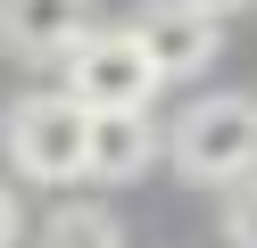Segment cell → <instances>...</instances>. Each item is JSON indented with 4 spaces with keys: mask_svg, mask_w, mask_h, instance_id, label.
Wrapping results in <instances>:
<instances>
[{
    "mask_svg": "<svg viewBox=\"0 0 257 248\" xmlns=\"http://www.w3.org/2000/svg\"><path fill=\"white\" fill-rule=\"evenodd\" d=\"M83 141H91V116L67 91H25L0 116V149L25 182H83Z\"/></svg>",
    "mask_w": 257,
    "mask_h": 248,
    "instance_id": "3",
    "label": "cell"
},
{
    "mask_svg": "<svg viewBox=\"0 0 257 248\" xmlns=\"http://www.w3.org/2000/svg\"><path fill=\"white\" fill-rule=\"evenodd\" d=\"M25 240V207H17V190L0 182V248H17Z\"/></svg>",
    "mask_w": 257,
    "mask_h": 248,
    "instance_id": "9",
    "label": "cell"
},
{
    "mask_svg": "<svg viewBox=\"0 0 257 248\" xmlns=\"http://www.w3.org/2000/svg\"><path fill=\"white\" fill-rule=\"evenodd\" d=\"M199 9H207V17H232V9H249V0H199Z\"/></svg>",
    "mask_w": 257,
    "mask_h": 248,
    "instance_id": "10",
    "label": "cell"
},
{
    "mask_svg": "<svg viewBox=\"0 0 257 248\" xmlns=\"http://www.w3.org/2000/svg\"><path fill=\"white\" fill-rule=\"evenodd\" d=\"M91 33V0H0V42L17 58H67Z\"/></svg>",
    "mask_w": 257,
    "mask_h": 248,
    "instance_id": "5",
    "label": "cell"
},
{
    "mask_svg": "<svg viewBox=\"0 0 257 248\" xmlns=\"http://www.w3.org/2000/svg\"><path fill=\"white\" fill-rule=\"evenodd\" d=\"M166 149H174V165H183L191 182H249L257 174V99H240V91L191 99V108L174 116Z\"/></svg>",
    "mask_w": 257,
    "mask_h": 248,
    "instance_id": "2",
    "label": "cell"
},
{
    "mask_svg": "<svg viewBox=\"0 0 257 248\" xmlns=\"http://www.w3.org/2000/svg\"><path fill=\"white\" fill-rule=\"evenodd\" d=\"M224 240H232V248H257V174L232 182V198H224Z\"/></svg>",
    "mask_w": 257,
    "mask_h": 248,
    "instance_id": "8",
    "label": "cell"
},
{
    "mask_svg": "<svg viewBox=\"0 0 257 248\" xmlns=\"http://www.w3.org/2000/svg\"><path fill=\"white\" fill-rule=\"evenodd\" d=\"M150 157H158L150 116H91V141H83V174L91 182H133Z\"/></svg>",
    "mask_w": 257,
    "mask_h": 248,
    "instance_id": "6",
    "label": "cell"
},
{
    "mask_svg": "<svg viewBox=\"0 0 257 248\" xmlns=\"http://www.w3.org/2000/svg\"><path fill=\"white\" fill-rule=\"evenodd\" d=\"M34 248H124V231H116V215H108V207L75 198V207H50V215H42Z\"/></svg>",
    "mask_w": 257,
    "mask_h": 248,
    "instance_id": "7",
    "label": "cell"
},
{
    "mask_svg": "<svg viewBox=\"0 0 257 248\" xmlns=\"http://www.w3.org/2000/svg\"><path fill=\"white\" fill-rule=\"evenodd\" d=\"M133 42L150 50L158 83H191V75H207V66H216V50H224V17H207L199 0H150V9L133 17Z\"/></svg>",
    "mask_w": 257,
    "mask_h": 248,
    "instance_id": "4",
    "label": "cell"
},
{
    "mask_svg": "<svg viewBox=\"0 0 257 248\" xmlns=\"http://www.w3.org/2000/svg\"><path fill=\"white\" fill-rule=\"evenodd\" d=\"M58 66H67V99L83 116H150L158 99V66L133 42V25H91Z\"/></svg>",
    "mask_w": 257,
    "mask_h": 248,
    "instance_id": "1",
    "label": "cell"
}]
</instances>
